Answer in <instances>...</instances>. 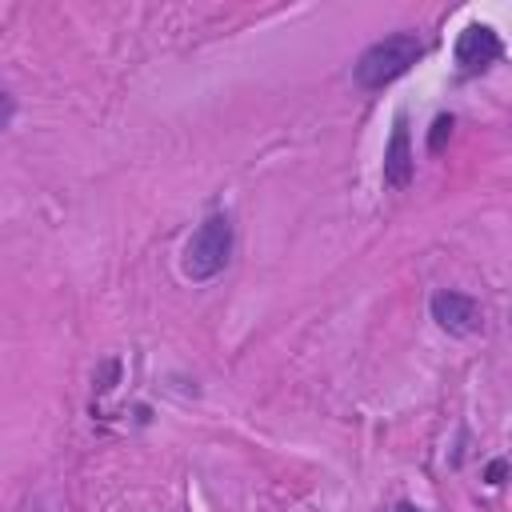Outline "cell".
Returning <instances> with one entry per match:
<instances>
[{"instance_id":"9","label":"cell","mask_w":512,"mask_h":512,"mask_svg":"<svg viewBox=\"0 0 512 512\" xmlns=\"http://www.w3.org/2000/svg\"><path fill=\"white\" fill-rule=\"evenodd\" d=\"M16 512H48V504H44V500H40V496H24V500H20V508H16Z\"/></svg>"},{"instance_id":"1","label":"cell","mask_w":512,"mask_h":512,"mask_svg":"<svg viewBox=\"0 0 512 512\" xmlns=\"http://www.w3.org/2000/svg\"><path fill=\"white\" fill-rule=\"evenodd\" d=\"M424 56H428V40H420L416 32H392L384 40H372L356 56L352 80H356L360 92H384L388 84H396L400 76H408Z\"/></svg>"},{"instance_id":"5","label":"cell","mask_w":512,"mask_h":512,"mask_svg":"<svg viewBox=\"0 0 512 512\" xmlns=\"http://www.w3.org/2000/svg\"><path fill=\"white\" fill-rule=\"evenodd\" d=\"M380 176H384V188H392V192H404L416 180V152H412V132H408V116L404 112L392 120V136L384 144Z\"/></svg>"},{"instance_id":"4","label":"cell","mask_w":512,"mask_h":512,"mask_svg":"<svg viewBox=\"0 0 512 512\" xmlns=\"http://www.w3.org/2000/svg\"><path fill=\"white\" fill-rule=\"evenodd\" d=\"M428 316L436 320L440 332L460 336V340L484 332V308H480V300L468 296V292H460V288H436L428 296Z\"/></svg>"},{"instance_id":"3","label":"cell","mask_w":512,"mask_h":512,"mask_svg":"<svg viewBox=\"0 0 512 512\" xmlns=\"http://www.w3.org/2000/svg\"><path fill=\"white\" fill-rule=\"evenodd\" d=\"M452 56H456V76L460 80H472V76H484L504 56V40H500V32L492 24L472 20V24L460 28Z\"/></svg>"},{"instance_id":"6","label":"cell","mask_w":512,"mask_h":512,"mask_svg":"<svg viewBox=\"0 0 512 512\" xmlns=\"http://www.w3.org/2000/svg\"><path fill=\"white\" fill-rule=\"evenodd\" d=\"M452 128H456V116H452V112H440V116L432 120V132H428V152H432V156L444 152V140H452Z\"/></svg>"},{"instance_id":"8","label":"cell","mask_w":512,"mask_h":512,"mask_svg":"<svg viewBox=\"0 0 512 512\" xmlns=\"http://www.w3.org/2000/svg\"><path fill=\"white\" fill-rule=\"evenodd\" d=\"M504 476H508V460H504V456H496V460L484 468V480H488L492 488H500V484H504Z\"/></svg>"},{"instance_id":"2","label":"cell","mask_w":512,"mask_h":512,"mask_svg":"<svg viewBox=\"0 0 512 512\" xmlns=\"http://www.w3.org/2000/svg\"><path fill=\"white\" fill-rule=\"evenodd\" d=\"M232 248H236V224L228 212H208L196 232L184 240L180 248V272L192 284H208L216 280L228 264H232Z\"/></svg>"},{"instance_id":"7","label":"cell","mask_w":512,"mask_h":512,"mask_svg":"<svg viewBox=\"0 0 512 512\" xmlns=\"http://www.w3.org/2000/svg\"><path fill=\"white\" fill-rule=\"evenodd\" d=\"M12 120H16V96L8 88H0V132L12 128Z\"/></svg>"},{"instance_id":"10","label":"cell","mask_w":512,"mask_h":512,"mask_svg":"<svg viewBox=\"0 0 512 512\" xmlns=\"http://www.w3.org/2000/svg\"><path fill=\"white\" fill-rule=\"evenodd\" d=\"M392 512H424V508H420V504H412V500H400Z\"/></svg>"}]
</instances>
